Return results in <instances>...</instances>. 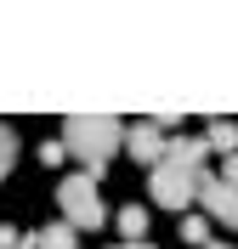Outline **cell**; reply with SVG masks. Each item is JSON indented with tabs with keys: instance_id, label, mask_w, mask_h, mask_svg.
<instances>
[{
	"instance_id": "4",
	"label": "cell",
	"mask_w": 238,
	"mask_h": 249,
	"mask_svg": "<svg viewBox=\"0 0 238 249\" xmlns=\"http://www.w3.org/2000/svg\"><path fill=\"white\" fill-rule=\"evenodd\" d=\"M199 204H204V215H210V221L238 227V187H227L221 176H210V181L199 187Z\"/></svg>"
},
{
	"instance_id": "5",
	"label": "cell",
	"mask_w": 238,
	"mask_h": 249,
	"mask_svg": "<svg viewBox=\"0 0 238 249\" xmlns=\"http://www.w3.org/2000/svg\"><path fill=\"white\" fill-rule=\"evenodd\" d=\"M165 147H170V142H165V130H159V124H136V130H125V153L136 159V164H159V159H165Z\"/></svg>"
},
{
	"instance_id": "14",
	"label": "cell",
	"mask_w": 238,
	"mask_h": 249,
	"mask_svg": "<svg viewBox=\"0 0 238 249\" xmlns=\"http://www.w3.org/2000/svg\"><path fill=\"white\" fill-rule=\"evenodd\" d=\"M17 249H46V244H40V232H23V244H17Z\"/></svg>"
},
{
	"instance_id": "12",
	"label": "cell",
	"mask_w": 238,
	"mask_h": 249,
	"mask_svg": "<svg viewBox=\"0 0 238 249\" xmlns=\"http://www.w3.org/2000/svg\"><path fill=\"white\" fill-rule=\"evenodd\" d=\"M23 244V232H17V227H0V249H17Z\"/></svg>"
},
{
	"instance_id": "15",
	"label": "cell",
	"mask_w": 238,
	"mask_h": 249,
	"mask_svg": "<svg viewBox=\"0 0 238 249\" xmlns=\"http://www.w3.org/2000/svg\"><path fill=\"white\" fill-rule=\"evenodd\" d=\"M113 249H153V244H113Z\"/></svg>"
},
{
	"instance_id": "11",
	"label": "cell",
	"mask_w": 238,
	"mask_h": 249,
	"mask_svg": "<svg viewBox=\"0 0 238 249\" xmlns=\"http://www.w3.org/2000/svg\"><path fill=\"white\" fill-rule=\"evenodd\" d=\"M63 159H68L63 142H40V164H63Z\"/></svg>"
},
{
	"instance_id": "7",
	"label": "cell",
	"mask_w": 238,
	"mask_h": 249,
	"mask_svg": "<svg viewBox=\"0 0 238 249\" xmlns=\"http://www.w3.org/2000/svg\"><path fill=\"white\" fill-rule=\"evenodd\" d=\"M204 142H210V147H221V153L233 159V153H238V124H233V119H210Z\"/></svg>"
},
{
	"instance_id": "8",
	"label": "cell",
	"mask_w": 238,
	"mask_h": 249,
	"mask_svg": "<svg viewBox=\"0 0 238 249\" xmlns=\"http://www.w3.org/2000/svg\"><path fill=\"white\" fill-rule=\"evenodd\" d=\"M210 227H216L210 215H182V244H187V249H204L210 244Z\"/></svg>"
},
{
	"instance_id": "3",
	"label": "cell",
	"mask_w": 238,
	"mask_h": 249,
	"mask_svg": "<svg viewBox=\"0 0 238 249\" xmlns=\"http://www.w3.org/2000/svg\"><path fill=\"white\" fill-rule=\"evenodd\" d=\"M57 210H63V221L74 227V232H96L102 221H108V210H102V193H96V176H63V187H57Z\"/></svg>"
},
{
	"instance_id": "13",
	"label": "cell",
	"mask_w": 238,
	"mask_h": 249,
	"mask_svg": "<svg viewBox=\"0 0 238 249\" xmlns=\"http://www.w3.org/2000/svg\"><path fill=\"white\" fill-rule=\"evenodd\" d=\"M221 181H227V187H238V153L227 159V170H221Z\"/></svg>"
},
{
	"instance_id": "6",
	"label": "cell",
	"mask_w": 238,
	"mask_h": 249,
	"mask_svg": "<svg viewBox=\"0 0 238 249\" xmlns=\"http://www.w3.org/2000/svg\"><path fill=\"white\" fill-rule=\"evenodd\" d=\"M119 232H125V244H147V210L142 204H125L119 210Z\"/></svg>"
},
{
	"instance_id": "16",
	"label": "cell",
	"mask_w": 238,
	"mask_h": 249,
	"mask_svg": "<svg viewBox=\"0 0 238 249\" xmlns=\"http://www.w3.org/2000/svg\"><path fill=\"white\" fill-rule=\"evenodd\" d=\"M204 249H233V244H216V238H210V244H204Z\"/></svg>"
},
{
	"instance_id": "10",
	"label": "cell",
	"mask_w": 238,
	"mask_h": 249,
	"mask_svg": "<svg viewBox=\"0 0 238 249\" xmlns=\"http://www.w3.org/2000/svg\"><path fill=\"white\" fill-rule=\"evenodd\" d=\"M12 164H17V130H12V124H0V181L12 176Z\"/></svg>"
},
{
	"instance_id": "9",
	"label": "cell",
	"mask_w": 238,
	"mask_h": 249,
	"mask_svg": "<svg viewBox=\"0 0 238 249\" xmlns=\"http://www.w3.org/2000/svg\"><path fill=\"white\" fill-rule=\"evenodd\" d=\"M40 244H46V249H79V232L68 227V221H51L46 232H40Z\"/></svg>"
},
{
	"instance_id": "1",
	"label": "cell",
	"mask_w": 238,
	"mask_h": 249,
	"mask_svg": "<svg viewBox=\"0 0 238 249\" xmlns=\"http://www.w3.org/2000/svg\"><path fill=\"white\" fill-rule=\"evenodd\" d=\"M204 159H210V142L204 136H176L170 147H165V159L153 164V204L159 210L187 215V204L199 198V187L210 181Z\"/></svg>"
},
{
	"instance_id": "2",
	"label": "cell",
	"mask_w": 238,
	"mask_h": 249,
	"mask_svg": "<svg viewBox=\"0 0 238 249\" xmlns=\"http://www.w3.org/2000/svg\"><path fill=\"white\" fill-rule=\"evenodd\" d=\"M63 147L68 159L85 164V176H108V159L125 147V119H113V113H68L63 119Z\"/></svg>"
}]
</instances>
